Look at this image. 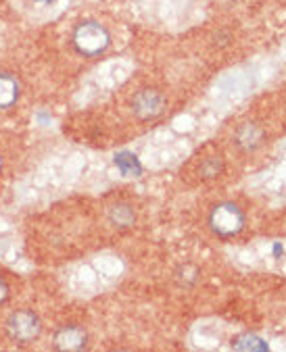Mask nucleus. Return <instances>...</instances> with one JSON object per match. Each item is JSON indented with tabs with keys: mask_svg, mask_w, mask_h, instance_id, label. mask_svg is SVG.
<instances>
[{
	"mask_svg": "<svg viewBox=\"0 0 286 352\" xmlns=\"http://www.w3.org/2000/svg\"><path fill=\"white\" fill-rule=\"evenodd\" d=\"M211 232L222 240L234 238L245 230V213L243 208L230 200L218 202L209 210V219H207Z\"/></svg>",
	"mask_w": 286,
	"mask_h": 352,
	"instance_id": "nucleus-1",
	"label": "nucleus"
},
{
	"mask_svg": "<svg viewBox=\"0 0 286 352\" xmlns=\"http://www.w3.org/2000/svg\"><path fill=\"white\" fill-rule=\"evenodd\" d=\"M71 42L82 56H99L111 46V34L99 21H82L76 25Z\"/></svg>",
	"mask_w": 286,
	"mask_h": 352,
	"instance_id": "nucleus-2",
	"label": "nucleus"
},
{
	"mask_svg": "<svg viewBox=\"0 0 286 352\" xmlns=\"http://www.w3.org/2000/svg\"><path fill=\"white\" fill-rule=\"evenodd\" d=\"M7 333L13 342L17 344H30L34 340L40 338L42 333V321L34 311L28 309H19L15 313L9 315L7 319Z\"/></svg>",
	"mask_w": 286,
	"mask_h": 352,
	"instance_id": "nucleus-3",
	"label": "nucleus"
},
{
	"mask_svg": "<svg viewBox=\"0 0 286 352\" xmlns=\"http://www.w3.org/2000/svg\"><path fill=\"white\" fill-rule=\"evenodd\" d=\"M165 96L159 92V90H140L134 100H132V111L138 119L142 121H151V119H157L159 115H163L165 111Z\"/></svg>",
	"mask_w": 286,
	"mask_h": 352,
	"instance_id": "nucleus-4",
	"label": "nucleus"
},
{
	"mask_svg": "<svg viewBox=\"0 0 286 352\" xmlns=\"http://www.w3.org/2000/svg\"><path fill=\"white\" fill-rule=\"evenodd\" d=\"M88 346V333L80 325H65L57 329L52 338V348L63 352H78Z\"/></svg>",
	"mask_w": 286,
	"mask_h": 352,
	"instance_id": "nucleus-5",
	"label": "nucleus"
},
{
	"mask_svg": "<svg viewBox=\"0 0 286 352\" xmlns=\"http://www.w3.org/2000/svg\"><path fill=\"white\" fill-rule=\"evenodd\" d=\"M263 140H265V131L257 123H243L234 131V144L245 153L257 151L263 144Z\"/></svg>",
	"mask_w": 286,
	"mask_h": 352,
	"instance_id": "nucleus-6",
	"label": "nucleus"
},
{
	"mask_svg": "<svg viewBox=\"0 0 286 352\" xmlns=\"http://www.w3.org/2000/svg\"><path fill=\"white\" fill-rule=\"evenodd\" d=\"M21 96L19 80L13 74H0V109H11Z\"/></svg>",
	"mask_w": 286,
	"mask_h": 352,
	"instance_id": "nucleus-7",
	"label": "nucleus"
},
{
	"mask_svg": "<svg viewBox=\"0 0 286 352\" xmlns=\"http://www.w3.org/2000/svg\"><path fill=\"white\" fill-rule=\"evenodd\" d=\"M107 217H109V223H111L113 228H117V230H127V228H132V226L136 223V210H134V206L127 204V202H117V204H113V206L109 208Z\"/></svg>",
	"mask_w": 286,
	"mask_h": 352,
	"instance_id": "nucleus-8",
	"label": "nucleus"
},
{
	"mask_svg": "<svg viewBox=\"0 0 286 352\" xmlns=\"http://www.w3.org/2000/svg\"><path fill=\"white\" fill-rule=\"evenodd\" d=\"M232 348L241 352H267L269 346L263 338L255 333H241L232 340Z\"/></svg>",
	"mask_w": 286,
	"mask_h": 352,
	"instance_id": "nucleus-9",
	"label": "nucleus"
},
{
	"mask_svg": "<svg viewBox=\"0 0 286 352\" xmlns=\"http://www.w3.org/2000/svg\"><path fill=\"white\" fill-rule=\"evenodd\" d=\"M222 173H224V159L220 155H211V157L203 159V163L198 165L201 179H216Z\"/></svg>",
	"mask_w": 286,
	"mask_h": 352,
	"instance_id": "nucleus-10",
	"label": "nucleus"
},
{
	"mask_svg": "<svg viewBox=\"0 0 286 352\" xmlns=\"http://www.w3.org/2000/svg\"><path fill=\"white\" fill-rule=\"evenodd\" d=\"M115 165L125 177H138L142 173V165H140L138 157L132 153H119L115 157Z\"/></svg>",
	"mask_w": 286,
	"mask_h": 352,
	"instance_id": "nucleus-11",
	"label": "nucleus"
},
{
	"mask_svg": "<svg viewBox=\"0 0 286 352\" xmlns=\"http://www.w3.org/2000/svg\"><path fill=\"white\" fill-rule=\"evenodd\" d=\"M9 294H11V290H9V286H7V281L0 277V305H5L7 300H9Z\"/></svg>",
	"mask_w": 286,
	"mask_h": 352,
	"instance_id": "nucleus-12",
	"label": "nucleus"
},
{
	"mask_svg": "<svg viewBox=\"0 0 286 352\" xmlns=\"http://www.w3.org/2000/svg\"><path fill=\"white\" fill-rule=\"evenodd\" d=\"M0 171H3V155H0Z\"/></svg>",
	"mask_w": 286,
	"mask_h": 352,
	"instance_id": "nucleus-13",
	"label": "nucleus"
}]
</instances>
